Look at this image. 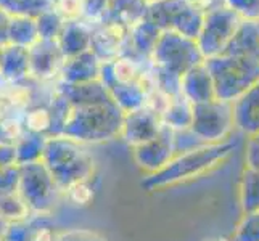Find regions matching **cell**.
<instances>
[{"label":"cell","instance_id":"6","mask_svg":"<svg viewBox=\"0 0 259 241\" xmlns=\"http://www.w3.org/2000/svg\"><path fill=\"white\" fill-rule=\"evenodd\" d=\"M147 20L161 31H174L196 40L203 28L204 10L185 0H159L148 5Z\"/></svg>","mask_w":259,"mask_h":241},{"label":"cell","instance_id":"24","mask_svg":"<svg viewBox=\"0 0 259 241\" xmlns=\"http://www.w3.org/2000/svg\"><path fill=\"white\" fill-rule=\"evenodd\" d=\"M7 40L24 49L32 47L39 40L37 21L32 16H10L7 29Z\"/></svg>","mask_w":259,"mask_h":241},{"label":"cell","instance_id":"46","mask_svg":"<svg viewBox=\"0 0 259 241\" xmlns=\"http://www.w3.org/2000/svg\"><path fill=\"white\" fill-rule=\"evenodd\" d=\"M257 26H259V23H257Z\"/></svg>","mask_w":259,"mask_h":241},{"label":"cell","instance_id":"40","mask_svg":"<svg viewBox=\"0 0 259 241\" xmlns=\"http://www.w3.org/2000/svg\"><path fill=\"white\" fill-rule=\"evenodd\" d=\"M222 5H224V0H201V4H200V7L203 8L204 12L211 10V8L222 7Z\"/></svg>","mask_w":259,"mask_h":241},{"label":"cell","instance_id":"9","mask_svg":"<svg viewBox=\"0 0 259 241\" xmlns=\"http://www.w3.org/2000/svg\"><path fill=\"white\" fill-rule=\"evenodd\" d=\"M242 21V18L226 5L204 12L203 28L200 31L198 39H196V43H198L204 60L224 53Z\"/></svg>","mask_w":259,"mask_h":241},{"label":"cell","instance_id":"12","mask_svg":"<svg viewBox=\"0 0 259 241\" xmlns=\"http://www.w3.org/2000/svg\"><path fill=\"white\" fill-rule=\"evenodd\" d=\"M132 155L137 166L145 172L155 174L161 171L176 158L174 130L164 126L155 138L132 148Z\"/></svg>","mask_w":259,"mask_h":241},{"label":"cell","instance_id":"29","mask_svg":"<svg viewBox=\"0 0 259 241\" xmlns=\"http://www.w3.org/2000/svg\"><path fill=\"white\" fill-rule=\"evenodd\" d=\"M29 241H58L60 231L53 222V216H31Z\"/></svg>","mask_w":259,"mask_h":241},{"label":"cell","instance_id":"18","mask_svg":"<svg viewBox=\"0 0 259 241\" xmlns=\"http://www.w3.org/2000/svg\"><path fill=\"white\" fill-rule=\"evenodd\" d=\"M94 24L85 20L66 21L61 35L58 37L60 49L65 58H73L92 49Z\"/></svg>","mask_w":259,"mask_h":241},{"label":"cell","instance_id":"31","mask_svg":"<svg viewBox=\"0 0 259 241\" xmlns=\"http://www.w3.org/2000/svg\"><path fill=\"white\" fill-rule=\"evenodd\" d=\"M235 241H259V211L246 214L237 225Z\"/></svg>","mask_w":259,"mask_h":241},{"label":"cell","instance_id":"2","mask_svg":"<svg viewBox=\"0 0 259 241\" xmlns=\"http://www.w3.org/2000/svg\"><path fill=\"white\" fill-rule=\"evenodd\" d=\"M124 113L114 100L71 105V114L61 135L81 141V143H103L121 137Z\"/></svg>","mask_w":259,"mask_h":241},{"label":"cell","instance_id":"28","mask_svg":"<svg viewBox=\"0 0 259 241\" xmlns=\"http://www.w3.org/2000/svg\"><path fill=\"white\" fill-rule=\"evenodd\" d=\"M35 21H37V32L40 40H58L66 24V20L57 8L39 15Z\"/></svg>","mask_w":259,"mask_h":241},{"label":"cell","instance_id":"19","mask_svg":"<svg viewBox=\"0 0 259 241\" xmlns=\"http://www.w3.org/2000/svg\"><path fill=\"white\" fill-rule=\"evenodd\" d=\"M232 103L235 129L243 132L246 137L259 133V82Z\"/></svg>","mask_w":259,"mask_h":241},{"label":"cell","instance_id":"44","mask_svg":"<svg viewBox=\"0 0 259 241\" xmlns=\"http://www.w3.org/2000/svg\"><path fill=\"white\" fill-rule=\"evenodd\" d=\"M155 2H159V0H148V4H155Z\"/></svg>","mask_w":259,"mask_h":241},{"label":"cell","instance_id":"14","mask_svg":"<svg viewBox=\"0 0 259 241\" xmlns=\"http://www.w3.org/2000/svg\"><path fill=\"white\" fill-rule=\"evenodd\" d=\"M129 29L121 28L116 24L108 23H95L92 32V52L98 57V60L113 61L119 58L126 47Z\"/></svg>","mask_w":259,"mask_h":241},{"label":"cell","instance_id":"20","mask_svg":"<svg viewBox=\"0 0 259 241\" xmlns=\"http://www.w3.org/2000/svg\"><path fill=\"white\" fill-rule=\"evenodd\" d=\"M31 76L29 49L5 43L0 52V77L7 82L18 84Z\"/></svg>","mask_w":259,"mask_h":241},{"label":"cell","instance_id":"11","mask_svg":"<svg viewBox=\"0 0 259 241\" xmlns=\"http://www.w3.org/2000/svg\"><path fill=\"white\" fill-rule=\"evenodd\" d=\"M163 127L161 113L153 106L147 105L124 114L121 138L132 148H136L155 138Z\"/></svg>","mask_w":259,"mask_h":241},{"label":"cell","instance_id":"16","mask_svg":"<svg viewBox=\"0 0 259 241\" xmlns=\"http://www.w3.org/2000/svg\"><path fill=\"white\" fill-rule=\"evenodd\" d=\"M102 61L92 50L84 52L81 55L66 58L63 68H61L58 82L63 84H85L100 80Z\"/></svg>","mask_w":259,"mask_h":241},{"label":"cell","instance_id":"23","mask_svg":"<svg viewBox=\"0 0 259 241\" xmlns=\"http://www.w3.org/2000/svg\"><path fill=\"white\" fill-rule=\"evenodd\" d=\"M226 55L259 58V26L254 21H242L235 35L224 50Z\"/></svg>","mask_w":259,"mask_h":241},{"label":"cell","instance_id":"15","mask_svg":"<svg viewBox=\"0 0 259 241\" xmlns=\"http://www.w3.org/2000/svg\"><path fill=\"white\" fill-rule=\"evenodd\" d=\"M163 31L155 26L150 20H142L140 23L134 24L127 32L126 47L121 57H129L136 60L151 61L156 43L161 37Z\"/></svg>","mask_w":259,"mask_h":241},{"label":"cell","instance_id":"32","mask_svg":"<svg viewBox=\"0 0 259 241\" xmlns=\"http://www.w3.org/2000/svg\"><path fill=\"white\" fill-rule=\"evenodd\" d=\"M224 5L243 21L259 23V0H224Z\"/></svg>","mask_w":259,"mask_h":241},{"label":"cell","instance_id":"1","mask_svg":"<svg viewBox=\"0 0 259 241\" xmlns=\"http://www.w3.org/2000/svg\"><path fill=\"white\" fill-rule=\"evenodd\" d=\"M235 147L237 141L227 138L221 143H211L192 151H185L182 155H177L161 171L148 174L142 180V186L147 191H153L203 175L204 172L224 163Z\"/></svg>","mask_w":259,"mask_h":241},{"label":"cell","instance_id":"26","mask_svg":"<svg viewBox=\"0 0 259 241\" xmlns=\"http://www.w3.org/2000/svg\"><path fill=\"white\" fill-rule=\"evenodd\" d=\"M46 143H47V137L39 135V133H32V132H24L23 137L18 140L15 145L16 164L40 161Z\"/></svg>","mask_w":259,"mask_h":241},{"label":"cell","instance_id":"30","mask_svg":"<svg viewBox=\"0 0 259 241\" xmlns=\"http://www.w3.org/2000/svg\"><path fill=\"white\" fill-rule=\"evenodd\" d=\"M63 193H65V201H69L74 206L84 208L92 204L95 198V186L92 180H81L69 185Z\"/></svg>","mask_w":259,"mask_h":241},{"label":"cell","instance_id":"4","mask_svg":"<svg viewBox=\"0 0 259 241\" xmlns=\"http://www.w3.org/2000/svg\"><path fill=\"white\" fill-rule=\"evenodd\" d=\"M214 80L216 97L219 100L235 102L248 88L259 82V58L218 55L204 60Z\"/></svg>","mask_w":259,"mask_h":241},{"label":"cell","instance_id":"33","mask_svg":"<svg viewBox=\"0 0 259 241\" xmlns=\"http://www.w3.org/2000/svg\"><path fill=\"white\" fill-rule=\"evenodd\" d=\"M203 140H200L198 137L190 129H185V130H179L174 132V148H176V156L177 155H182L185 151H192L196 148H201L204 147Z\"/></svg>","mask_w":259,"mask_h":241},{"label":"cell","instance_id":"8","mask_svg":"<svg viewBox=\"0 0 259 241\" xmlns=\"http://www.w3.org/2000/svg\"><path fill=\"white\" fill-rule=\"evenodd\" d=\"M235 129L234 103L214 98L211 102L193 105L190 130L206 145L221 143L230 138Z\"/></svg>","mask_w":259,"mask_h":241},{"label":"cell","instance_id":"10","mask_svg":"<svg viewBox=\"0 0 259 241\" xmlns=\"http://www.w3.org/2000/svg\"><path fill=\"white\" fill-rule=\"evenodd\" d=\"M0 216L10 224L28 220L32 214L21 193L20 164H10L0 171Z\"/></svg>","mask_w":259,"mask_h":241},{"label":"cell","instance_id":"22","mask_svg":"<svg viewBox=\"0 0 259 241\" xmlns=\"http://www.w3.org/2000/svg\"><path fill=\"white\" fill-rule=\"evenodd\" d=\"M161 119L163 126L174 132L190 129L193 119V105L182 93L167 98L161 110Z\"/></svg>","mask_w":259,"mask_h":241},{"label":"cell","instance_id":"41","mask_svg":"<svg viewBox=\"0 0 259 241\" xmlns=\"http://www.w3.org/2000/svg\"><path fill=\"white\" fill-rule=\"evenodd\" d=\"M8 228H10V222H8L7 219H4L2 216H0V241H4V238H5V235H7Z\"/></svg>","mask_w":259,"mask_h":241},{"label":"cell","instance_id":"5","mask_svg":"<svg viewBox=\"0 0 259 241\" xmlns=\"http://www.w3.org/2000/svg\"><path fill=\"white\" fill-rule=\"evenodd\" d=\"M21 171V193L31 209L32 216H53L65 193L53 180L49 169L42 161L20 164Z\"/></svg>","mask_w":259,"mask_h":241},{"label":"cell","instance_id":"3","mask_svg":"<svg viewBox=\"0 0 259 241\" xmlns=\"http://www.w3.org/2000/svg\"><path fill=\"white\" fill-rule=\"evenodd\" d=\"M42 163L61 190L81 180H94L95 161L85 143L63 135L47 138Z\"/></svg>","mask_w":259,"mask_h":241},{"label":"cell","instance_id":"35","mask_svg":"<svg viewBox=\"0 0 259 241\" xmlns=\"http://www.w3.org/2000/svg\"><path fill=\"white\" fill-rule=\"evenodd\" d=\"M110 0H84V16L82 20L89 23H100L108 8Z\"/></svg>","mask_w":259,"mask_h":241},{"label":"cell","instance_id":"27","mask_svg":"<svg viewBox=\"0 0 259 241\" xmlns=\"http://www.w3.org/2000/svg\"><path fill=\"white\" fill-rule=\"evenodd\" d=\"M57 0H0V10L10 16H32L53 10Z\"/></svg>","mask_w":259,"mask_h":241},{"label":"cell","instance_id":"13","mask_svg":"<svg viewBox=\"0 0 259 241\" xmlns=\"http://www.w3.org/2000/svg\"><path fill=\"white\" fill-rule=\"evenodd\" d=\"M65 55L60 49L58 40H37L29 47L31 77L46 82L60 79L61 68L65 65Z\"/></svg>","mask_w":259,"mask_h":241},{"label":"cell","instance_id":"45","mask_svg":"<svg viewBox=\"0 0 259 241\" xmlns=\"http://www.w3.org/2000/svg\"><path fill=\"white\" fill-rule=\"evenodd\" d=\"M2 47H4V45H2V43H0V52H2Z\"/></svg>","mask_w":259,"mask_h":241},{"label":"cell","instance_id":"7","mask_svg":"<svg viewBox=\"0 0 259 241\" xmlns=\"http://www.w3.org/2000/svg\"><path fill=\"white\" fill-rule=\"evenodd\" d=\"M151 63L182 77L187 71L204 63V57L196 40L174 31H163L151 57Z\"/></svg>","mask_w":259,"mask_h":241},{"label":"cell","instance_id":"36","mask_svg":"<svg viewBox=\"0 0 259 241\" xmlns=\"http://www.w3.org/2000/svg\"><path fill=\"white\" fill-rule=\"evenodd\" d=\"M58 241H108V239L92 230L71 228V230H61L58 235Z\"/></svg>","mask_w":259,"mask_h":241},{"label":"cell","instance_id":"17","mask_svg":"<svg viewBox=\"0 0 259 241\" xmlns=\"http://www.w3.org/2000/svg\"><path fill=\"white\" fill-rule=\"evenodd\" d=\"M181 92L192 105L206 103L218 98L216 88H214V80L206 63L192 68L182 76Z\"/></svg>","mask_w":259,"mask_h":241},{"label":"cell","instance_id":"38","mask_svg":"<svg viewBox=\"0 0 259 241\" xmlns=\"http://www.w3.org/2000/svg\"><path fill=\"white\" fill-rule=\"evenodd\" d=\"M16 163V155H15V147L8 145H0V171L4 167Z\"/></svg>","mask_w":259,"mask_h":241},{"label":"cell","instance_id":"43","mask_svg":"<svg viewBox=\"0 0 259 241\" xmlns=\"http://www.w3.org/2000/svg\"><path fill=\"white\" fill-rule=\"evenodd\" d=\"M216 241H235L234 238H230V239H227V238H219V239H216Z\"/></svg>","mask_w":259,"mask_h":241},{"label":"cell","instance_id":"42","mask_svg":"<svg viewBox=\"0 0 259 241\" xmlns=\"http://www.w3.org/2000/svg\"><path fill=\"white\" fill-rule=\"evenodd\" d=\"M185 2H189V4H196V5H200V4H201V0H185Z\"/></svg>","mask_w":259,"mask_h":241},{"label":"cell","instance_id":"37","mask_svg":"<svg viewBox=\"0 0 259 241\" xmlns=\"http://www.w3.org/2000/svg\"><path fill=\"white\" fill-rule=\"evenodd\" d=\"M245 164L249 169L259 171V133L248 137L246 151H245Z\"/></svg>","mask_w":259,"mask_h":241},{"label":"cell","instance_id":"34","mask_svg":"<svg viewBox=\"0 0 259 241\" xmlns=\"http://www.w3.org/2000/svg\"><path fill=\"white\" fill-rule=\"evenodd\" d=\"M55 8L66 21L82 20L84 16V0H57Z\"/></svg>","mask_w":259,"mask_h":241},{"label":"cell","instance_id":"21","mask_svg":"<svg viewBox=\"0 0 259 241\" xmlns=\"http://www.w3.org/2000/svg\"><path fill=\"white\" fill-rule=\"evenodd\" d=\"M148 0H110L100 23L116 24L131 29L134 24L147 18Z\"/></svg>","mask_w":259,"mask_h":241},{"label":"cell","instance_id":"25","mask_svg":"<svg viewBox=\"0 0 259 241\" xmlns=\"http://www.w3.org/2000/svg\"><path fill=\"white\" fill-rule=\"evenodd\" d=\"M240 206L243 216L259 211V171L245 167L240 180Z\"/></svg>","mask_w":259,"mask_h":241},{"label":"cell","instance_id":"39","mask_svg":"<svg viewBox=\"0 0 259 241\" xmlns=\"http://www.w3.org/2000/svg\"><path fill=\"white\" fill-rule=\"evenodd\" d=\"M8 21H10V15H7L4 10H0V43H2V45L8 43V40H7Z\"/></svg>","mask_w":259,"mask_h":241}]
</instances>
